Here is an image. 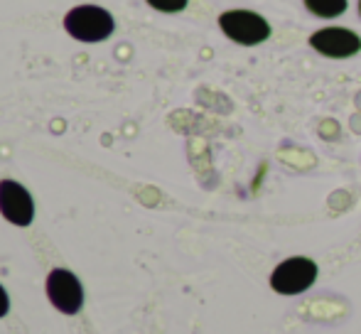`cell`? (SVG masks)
I'll use <instances>...</instances> for the list:
<instances>
[{
  "label": "cell",
  "mask_w": 361,
  "mask_h": 334,
  "mask_svg": "<svg viewBox=\"0 0 361 334\" xmlns=\"http://www.w3.org/2000/svg\"><path fill=\"white\" fill-rule=\"evenodd\" d=\"M219 27L231 42L243 44V47H253L271 37L268 20L253 10H226L219 18Z\"/></svg>",
  "instance_id": "6da1fadb"
},
{
  "label": "cell",
  "mask_w": 361,
  "mask_h": 334,
  "mask_svg": "<svg viewBox=\"0 0 361 334\" xmlns=\"http://www.w3.org/2000/svg\"><path fill=\"white\" fill-rule=\"evenodd\" d=\"M64 27L79 42H104L114 32V18L104 8L96 5H79L69 10L64 18Z\"/></svg>",
  "instance_id": "7a4b0ae2"
},
{
  "label": "cell",
  "mask_w": 361,
  "mask_h": 334,
  "mask_svg": "<svg viewBox=\"0 0 361 334\" xmlns=\"http://www.w3.org/2000/svg\"><path fill=\"white\" fill-rule=\"evenodd\" d=\"M314 280H317V266H314V261L295 256L283 261L273 271L271 287L278 295H300V292L310 290Z\"/></svg>",
  "instance_id": "3957f363"
},
{
  "label": "cell",
  "mask_w": 361,
  "mask_h": 334,
  "mask_svg": "<svg viewBox=\"0 0 361 334\" xmlns=\"http://www.w3.org/2000/svg\"><path fill=\"white\" fill-rule=\"evenodd\" d=\"M47 295L49 302L64 315H76L84 305V290L74 273L57 268L47 276Z\"/></svg>",
  "instance_id": "277c9868"
},
{
  "label": "cell",
  "mask_w": 361,
  "mask_h": 334,
  "mask_svg": "<svg viewBox=\"0 0 361 334\" xmlns=\"http://www.w3.org/2000/svg\"><path fill=\"white\" fill-rule=\"evenodd\" d=\"M310 47L329 59H347L361 49V37L347 27H322L310 37Z\"/></svg>",
  "instance_id": "5b68a950"
},
{
  "label": "cell",
  "mask_w": 361,
  "mask_h": 334,
  "mask_svg": "<svg viewBox=\"0 0 361 334\" xmlns=\"http://www.w3.org/2000/svg\"><path fill=\"white\" fill-rule=\"evenodd\" d=\"M0 211L15 226H30L35 219V204L30 192L13 180L0 182Z\"/></svg>",
  "instance_id": "8992f818"
},
{
  "label": "cell",
  "mask_w": 361,
  "mask_h": 334,
  "mask_svg": "<svg viewBox=\"0 0 361 334\" xmlns=\"http://www.w3.org/2000/svg\"><path fill=\"white\" fill-rule=\"evenodd\" d=\"M305 8L317 18H339L347 10V0H305Z\"/></svg>",
  "instance_id": "52a82bcc"
},
{
  "label": "cell",
  "mask_w": 361,
  "mask_h": 334,
  "mask_svg": "<svg viewBox=\"0 0 361 334\" xmlns=\"http://www.w3.org/2000/svg\"><path fill=\"white\" fill-rule=\"evenodd\" d=\"M147 3L160 13H180L187 8V0H147Z\"/></svg>",
  "instance_id": "ba28073f"
},
{
  "label": "cell",
  "mask_w": 361,
  "mask_h": 334,
  "mask_svg": "<svg viewBox=\"0 0 361 334\" xmlns=\"http://www.w3.org/2000/svg\"><path fill=\"white\" fill-rule=\"evenodd\" d=\"M8 310H10V300H8V292L0 287V317H5L8 315Z\"/></svg>",
  "instance_id": "9c48e42d"
},
{
  "label": "cell",
  "mask_w": 361,
  "mask_h": 334,
  "mask_svg": "<svg viewBox=\"0 0 361 334\" xmlns=\"http://www.w3.org/2000/svg\"><path fill=\"white\" fill-rule=\"evenodd\" d=\"M359 13H361V0H359Z\"/></svg>",
  "instance_id": "30bf717a"
}]
</instances>
